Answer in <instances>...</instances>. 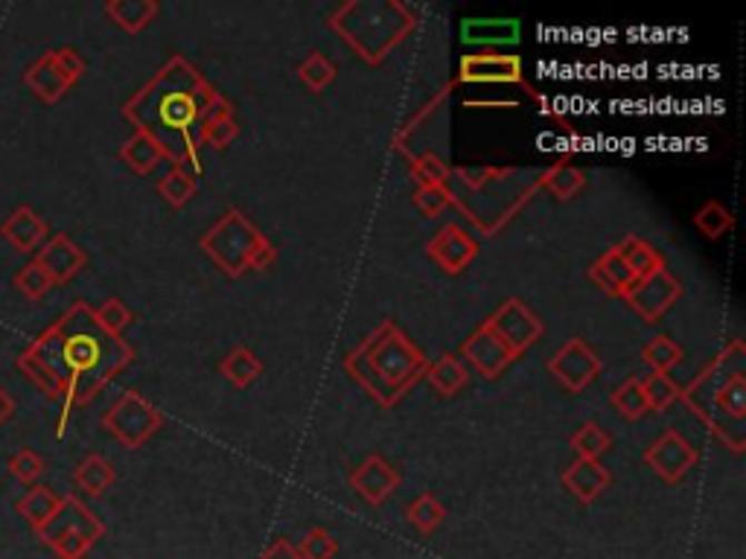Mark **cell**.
<instances>
[{"instance_id":"cell-46","label":"cell","mask_w":746,"mask_h":559,"mask_svg":"<svg viewBox=\"0 0 746 559\" xmlns=\"http://www.w3.org/2000/svg\"><path fill=\"white\" fill-rule=\"evenodd\" d=\"M278 260V251H275V246H271L269 239H262L260 246L255 248V251H251V260H248V269H255V271H262V269H269L271 262Z\"/></svg>"},{"instance_id":"cell-29","label":"cell","mask_w":746,"mask_h":559,"mask_svg":"<svg viewBox=\"0 0 746 559\" xmlns=\"http://www.w3.org/2000/svg\"><path fill=\"white\" fill-rule=\"evenodd\" d=\"M196 190H199V187H196V176H192L185 163H176V167L158 181V192L170 201L172 208H185L187 201L196 196Z\"/></svg>"},{"instance_id":"cell-12","label":"cell","mask_w":746,"mask_h":559,"mask_svg":"<svg viewBox=\"0 0 746 559\" xmlns=\"http://www.w3.org/2000/svg\"><path fill=\"white\" fill-rule=\"evenodd\" d=\"M461 82L481 84H519L523 82V59L514 53H469L461 59Z\"/></svg>"},{"instance_id":"cell-39","label":"cell","mask_w":746,"mask_h":559,"mask_svg":"<svg viewBox=\"0 0 746 559\" xmlns=\"http://www.w3.org/2000/svg\"><path fill=\"white\" fill-rule=\"evenodd\" d=\"M44 472L47 463L36 449H27V446H23V449H18V452L9 458V476L18 478L21 483H30L32 487Z\"/></svg>"},{"instance_id":"cell-4","label":"cell","mask_w":746,"mask_h":559,"mask_svg":"<svg viewBox=\"0 0 746 559\" xmlns=\"http://www.w3.org/2000/svg\"><path fill=\"white\" fill-rule=\"evenodd\" d=\"M332 27L345 36L347 41H354V50L359 56H365L368 62L379 64L385 56L391 53V47L411 30L415 18L408 16V9L394 3L391 16L385 18L382 27H368V18H365L362 3H345V7L330 18Z\"/></svg>"},{"instance_id":"cell-48","label":"cell","mask_w":746,"mask_h":559,"mask_svg":"<svg viewBox=\"0 0 746 559\" xmlns=\"http://www.w3.org/2000/svg\"><path fill=\"white\" fill-rule=\"evenodd\" d=\"M12 415H16V402H12V397L0 388V426L7 420H12Z\"/></svg>"},{"instance_id":"cell-20","label":"cell","mask_w":746,"mask_h":559,"mask_svg":"<svg viewBox=\"0 0 746 559\" xmlns=\"http://www.w3.org/2000/svg\"><path fill=\"white\" fill-rule=\"evenodd\" d=\"M609 483H613V476L600 467L598 460L577 458V463H571V467L563 472V487H566L580 505H593L595 498L607 490Z\"/></svg>"},{"instance_id":"cell-45","label":"cell","mask_w":746,"mask_h":559,"mask_svg":"<svg viewBox=\"0 0 746 559\" xmlns=\"http://www.w3.org/2000/svg\"><path fill=\"white\" fill-rule=\"evenodd\" d=\"M53 59L56 64H59V70H62L64 77H68L73 84H77L79 79H82V73H86V59H82L73 47H59V50H53Z\"/></svg>"},{"instance_id":"cell-1","label":"cell","mask_w":746,"mask_h":559,"mask_svg":"<svg viewBox=\"0 0 746 559\" xmlns=\"http://www.w3.org/2000/svg\"><path fill=\"white\" fill-rule=\"evenodd\" d=\"M135 350L120 336L102 330L93 309L77 300L18 356V370L47 399L62 402L56 437H64L73 408L88 406L123 368H129Z\"/></svg>"},{"instance_id":"cell-35","label":"cell","mask_w":746,"mask_h":559,"mask_svg":"<svg viewBox=\"0 0 746 559\" xmlns=\"http://www.w3.org/2000/svg\"><path fill=\"white\" fill-rule=\"evenodd\" d=\"M613 406H616L627 420H639V417H645L650 408H647L641 379H627L621 388H616V391H613Z\"/></svg>"},{"instance_id":"cell-18","label":"cell","mask_w":746,"mask_h":559,"mask_svg":"<svg viewBox=\"0 0 746 559\" xmlns=\"http://www.w3.org/2000/svg\"><path fill=\"white\" fill-rule=\"evenodd\" d=\"M523 27L516 18H467L461 23V41L467 47H510L519 41Z\"/></svg>"},{"instance_id":"cell-44","label":"cell","mask_w":746,"mask_h":559,"mask_svg":"<svg viewBox=\"0 0 746 559\" xmlns=\"http://www.w3.org/2000/svg\"><path fill=\"white\" fill-rule=\"evenodd\" d=\"M237 134H239L237 120L228 114V117H219V120H213V123L205 129V134H201V143L213 146V149H225V146L237 140Z\"/></svg>"},{"instance_id":"cell-13","label":"cell","mask_w":746,"mask_h":559,"mask_svg":"<svg viewBox=\"0 0 746 559\" xmlns=\"http://www.w3.org/2000/svg\"><path fill=\"white\" fill-rule=\"evenodd\" d=\"M39 266L47 271L50 277V283L53 286H64L70 283L79 271L86 269V251L68 237V233H50L47 237L44 246L39 248Z\"/></svg>"},{"instance_id":"cell-3","label":"cell","mask_w":746,"mask_h":559,"mask_svg":"<svg viewBox=\"0 0 746 559\" xmlns=\"http://www.w3.org/2000/svg\"><path fill=\"white\" fill-rule=\"evenodd\" d=\"M426 368L429 365L424 352L408 345V338L394 323H382L377 336H370L354 356H347V370L382 406H394L426 373Z\"/></svg>"},{"instance_id":"cell-8","label":"cell","mask_w":746,"mask_h":559,"mask_svg":"<svg viewBox=\"0 0 746 559\" xmlns=\"http://www.w3.org/2000/svg\"><path fill=\"white\" fill-rule=\"evenodd\" d=\"M487 327L508 345V350L514 356H523L543 336V321L519 298L505 300L490 321H487Z\"/></svg>"},{"instance_id":"cell-19","label":"cell","mask_w":746,"mask_h":559,"mask_svg":"<svg viewBox=\"0 0 746 559\" xmlns=\"http://www.w3.org/2000/svg\"><path fill=\"white\" fill-rule=\"evenodd\" d=\"M23 84H27V88H30V91L36 93L41 102H47V106L59 102L64 93L73 88V82H70L62 70H59V64H56L53 50L41 53L39 59L30 64V68L23 70Z\"/></svg>"},{"instance_id":"cell-32","label":"cell","mask_w":746,"mask_h":559,"mask_svg":"<svg viewBox=\"0 0 746 559\" xmlns=\"http://www.w3.org/2000/svg\"><path fill=\"white\" fill-rule=\"evenodd\" d=\"M694 224L700 228V233H706L708 239H720L724 233H729L732 224H735V216L726 210V204L720 201H708L703 204V210L694 213Z\"/></svg>"},{"instance_id":"cell-7","label":"cell","mask_w":746,"mask_h":559,"mask_svg":"<svg viewBox=\"0 0 746 559\" xmlns=\"http://www.w3.org/2000/svg\"><path fill=\"white\" fill-rule=\"evenodd\" d=\"M163 417L138 391H126L102 417V429L126 449H138L161 429Z\"/></svg>"},{"instance_id":"cell-41","label":"cell","mask_w":746,"mask_h":559,"mask_svg":"<svg viewBox=\"0 0 746 559\" xmlns=\"http://www.w3.org/2000/svg\"><path fill=\"white\" fill-rule=\"evenodd\" d=\"M332 79H336V64H332L327 56L312 53L307 62L300 64V82L307 84L312 93L324 91V88H327Z\"/></svg>"},{"instance_id":"cell-23","label":"cell","mask_w":746,"mask_h":559,"mask_svg":"<svg viewBox=\"0 0 746 559\" xmlns=\"http://www.w3.org/2000/svg\"><path fill=\"white\" fill-rule=\"evenodd\" d=\"M117 481V472L111 467V460L102 458V455H88V458L79 460V467L73 469V483L77 490H82L86 496H102L106 490H111Z\"/></svg>"},{"instance_id":"cell-14","label":"cell","mask_w":746,"mask_h":559,"mask_svg":"<svg viewBox=\"0 0 746 559\" xmlns=\"http://www.w3.org/2000/svg\"><path fill=\"white\" fill-rule=\"evenodd\" d=\"M429 257L438 262L440 269L449 271V274H458L469 266V262L478 257V246L476 239L469 237L467 230L461 224H447V228H440L431 242L426 246Z\"/></svg>"},{"instance_id":"cell-37","label":"cell","mask_w":746,"mask_h":559,"mask_svg":"<svg viewBox=\"0 0 746 559\" xmlns=\"http://www.w3.org/2000/svg\"><path fill=\"white\" fill-rule=\"evenodd\" d=\"M295 551L300 559H332L339 553V539L332 537L327 528H312L307 537L300 539Z\"/></svg>"},{"instance_id":"cell-28","label":"cell","mask_w":746,"mask_h":559,"mask_svg":"<svg viewBox=\"0 0 746 559\" xmlns=\"http://www.w3.org/2000/svg\"><path fill=\"white\" fill-rule=\"evenodd\" d=\"M219 368H222L225 379H228L233 388H248V385L255 382L257 376L262 373V361L257 359L248 347H233V350L225 356Z\"/></svg>"},{"instance_id":"cell-47","label":"cell","mask_w":746,"mask_h":559,"mask_svg":"<svg viewBox=\"0 0 746 559\" xmlns=\"http://www.w3.org/2000/svg\"><path fill=\"white\" fill-rule=\"evenodd\" d=\"M260 559H300V557H298V551H295L292 542L278 539V542H271L269 548H266V553H262Z\"/></svg>"},{"instance_id":"cell-15","label":"cell","mask_w":746,"mask_h":559,"mask_svg":"<svg viewBox=\"0 0 746 559\" xmlns=\"http://www.w3.org/2000/svg\"><path fill=\"white\" fill-rule=\"evenodd\" d=\"M350 487H354L368 505H382L385 498L400 487V472H397L382 455H370L362 467H356L354 472H350Z\"/></svg>"},{"instance_id":"cell-31","label":"cell","mask_w":746,"mask_h":559,"mask_svg":"<svg viewBox=\"0 0 746 559\" xmlns=\"http://www.w3.org/2000/svg\"><path fill=\"white\" fill-rule=\"evenodd\" d=\"M641 359H645V365L654 370V373H668V370L683 359V347H679L674 338L659 336L645 347Z\"/></svg>"},{"instance_id":"cell-24","label":"cell","mask_w":746,"mask_h":559,"mask_svg":"<svg viewBox=\"0 0 746 559\" xmlns=\"http://www.w3.org/2000/svg\"><path fill=\"white\" fill-rule=\"evenodd\" d=\"M106 16L126 32L147 30L152 18L158 16V3L155 0H108Z\"/></svg>"},{"instance_id":"cell-40","label":"cell","mask_w":746,"mask_h":559,"mask_svg":"<svg viewBox=\"0 0 746 559\" xmlns=\"http://www.w3.org/2000/svg\"><path fill=\"white\" fill-rule=\"evenodd\" d=\"M16 289L21 291L27 300H41L47 291L53 289V283H50L47 271L39 266V260H30L27 266H23V269H18Z\"/></svg>"},{"instance_id":"cell-5","label":"cell","mask_w":746,"mask_h":559,"mask_svg":"<svg viewBox=\"0 0 746 559\" xmlns=\"http://www.w3.org/2000/svg\"><path fill=\"white\" fill-rule=\"evenodd\" d=\"M41 542L59 559H82L106 537V525L82 505L79 496H62L56 516L39 530Z\"/></svg>"},{"instance_id":"cell-27","label":"cell","mask_w":746,"mask_h":559,"mask_svg":"<svg viewBox=\"0 0 746 559\" xmlns=\"http://www.w3.org/2000/svg\"><path fill=\"white\" fill-rule=\"evenodd\" d=\"M426 376H429L431 388L438 393H444V397H455L469 379L467 365H464L461 359H455V356H444V359H438L435 365H429V368H426Z\"/></svg>"},{"instance_id":"cell-22","label":"cell","mask_w":746,"mask_h":559,"mask_svg":"<svg viewBox=\"0 0 746 559\" xmlns=\"http://www.w3.org/2000/svg\"><path fill=\"white\" fill-rule=\"evenodd\" d=\"M59 505H62V496H59L53 487H47V483H32V490H27L21 498H18L16 510L21 513V519L39 533L47 521L53 519Z\"/></svg>"},{"instance_id":"cell-26","label":"cell","mask_w":746,"mask_h":559,"mask_svg":"<svg viewBox=\"0 0 746 559\" xmlns=\"http://www.w3.org/2000/svg\"><path fill=\"white\" fill-rule=\"evenodd\" d=\"M616 251L621 253L624 262L630 266V271L636 274V280H641V277L665 269V262H662L659 251H656L654 246H647L645 239H639V237L621 239V242L616 246Z\"/></svg>"},{"instance_id":"cell-16","label":"cell","mask_w":746,"mask_h":559,"mask_svg":"<svg viewBox=\"0 0 746 559\" xmlns=\"http://www.w3.org/2000/svg\"><path fill=\"white\" fill-rule=\"evenodd\" d=\"M464 356H467L473 365H476L478 370H481V376H487V379H496V376L501 373V370L508 368L510 361L516 359L514 352L508 350V345L501 341L496 332L490 330V327H478L473 336L467 338V345H464Z\"/></svg>"},{"instance_id":"cell-42","label":"cell","mask_w":746,"mask_h":559,"mask_svg":"<svg viewBox=\"0 0 746 559\" xmlns=\"http://www.w3.org/2000/svg\"><path fill=\"white\" fill-rule=\"evenodd\" d=\"M411 176L420 181V187H447L449 181V167L440 161L438 154H420L415 163H411Z\"/></svg>"},{"instance_id":"cell-17","label":"cell","mask_w":746,"mask_h":559,"mask_svg":"<svg viewBox=\"0 0 746 559\" xmlns=\"http://www.w3.org/2000/svg\"><path fill=\"white\" fill-rule=\"evenodd\" d=\"M0 233H3V239H7L16 251L32 253L44 246L47 237H50V228H47L44 219H41L30 204H18V208L3 219Z\"/></svg>"},{"instance_id":"cell-36","label":"cell","mask_w":746,"mask_h":559,"mask_svg":"<svg viewBox=\"0 0 746 559\" xmlns=\"http://www.w3.org/2000/svg\"><path fill=\"white\" fill-rule=\"evenodd\" d=\"M641 388H645L647 408H650V411H665V408L674 406L679 397V388L670 382L668 373H650L647 379H641Z\"/></svg>"},{"instance_id":"cell-25","label":"cell","mask_w":746,"mask_h":559,"mask_svg":"<svg viewBox=\"0 0 746 559\" xmlns=\"http://www.w3.org/2000/svg\"><path fill=\"white\" fill-rule=\"evenodd\" d=\"M163 158H167V154H163L161 146L155 143L149 134H143V131H135V134L120 146V161H123L131 172H138V176H149Z\"/></svg>"},{"instance_id":"cell-9","label":"cell","mask_w":746,"mask_h":559,"mask_svg":"<svg viewBox=\"0 0 746 559\" xmlns=\"http://www.w3.org/2000/svg\"><path fill=\"white\" fill-rule=\"evenodd\" d=\"M548 370L555 373L557 382H563L571 393L584 391L586 385L595 382V376L600 373V359L593 352V347L580 341V338H569L560 350L548 359Z\"/></svg>"},{"instance_id":"cell-11","label":"cell","mask_w":746,"mask_h":559,"mask_svg":"<svg viewBox=\"0 0 746 559\" xmlns=\"http://www.w3.org/2000/svg\"><path fill=\"white\" fill-rule=\"evenodd\" d=\"M683 295L679 283L665 269L654 271V274L641 277L630 286V291L624 295V300L630 303L636 312L645 318V321H656L662 315L668 312L670 303H677V298Z\"/></svg>"},{"instance_id":"cell-38","label":"cell","mask_w":746,"mask_h":559,"mask_svg":"<svg viewBox=\"0 0 746 559\" xmlns=\"http://www.w3.org/2000/svg\"><path fill=\"white\" fill-rule=\"evenodd\" d=\"M93 318H97V323H100L108 336H120V332L129 327L135 315H131V309L126 307L120 298H108L102 300L100 307L93 309Z\"/></svg>"},{"instance_id":"cell-43","label":"cell","mask_w":746,"mask_h":559,"mask_svg":"<svg viewBox=\"0 0 746 559\" xmlns=\"http://www.w3.org/2000/svg\"><path fill=\"white\" fill-rule=\"evenodd\" d=\"M452 192H449V187H420V190L415 192V204L420 210H424V216H440L444 210L452 204Z\"/></svg>"},{"instance_id":"cell-6","label":"cell","mask_w":746,"mask_h":559,"mask_svg":"<svg viewBox=\"0 0 746 559\" xmlns=\"http://www.w3.org/2000/svg\"><path fill=\"white\" fill-rule=\"evenodd\" d=\"M262 233L248 222L239 210H228V213L213 224V228L201 237V248L210 253V260L225 269L228 274H242L248 269L251 251L262 242Z\"/></svg>"},{"instance_id":"cell-33","label":"cell","mask_w":746,"mask_h":559,"mask_svg":"<svg viewBox=\"0 0 746 559\" xmlns=\"http://www.w3.org/2000/svg\"><path fill=\"white\" fill-rule=\"evenodd\" d=\"M609 446H613V437L600 426H595V422H586L584 429H577V435L571 437V449L577 452V458L584 460H598Z\"/></svg>"},{"instance_id":"cell-2","label":"cell","mask_w":746,"mask_h":559,"mask_svg":"<svg viewBox=\"0 0 746 559\" xmlns=\"http://www.w3.org/2000/svg\"><path fill=\"white\" fill-rule=\"evenodd\" d=\"M231 114V106L201 82L192 64L172 56L161 73L123 106V117L161 146L172 163H190L199 176L201 134L213 120Z\"/></svg>"},{"instance_id":"cell-34","label":"cell","mask_w":746,"mask_h":559,"mask_svg":"<svg viewBox=\"0 0 746 559\" xmlns=\"http://www.w3.org/2000/svg\"><path fill=\"white\" fill-rule=\"evenodd\" d=\"M543 184L555 192L557 199H571L575 192H580L586 187V178L580 169L569 167V163H557L555 169H548L543 176Z\"/></svg>"},{"instance_id":"cell-30","label":"cell","mask_w":746,"mask_h":559,"mask_svg":"<svg viewBox=\"0 0 746 559\" xmlns=\"http://www.w3.org/2000/svg\"><path fill=\"white\" fill-rule=\"evenodd\" d=\"M444 519H447V510H444V505H440L435 496H429V492L415 498L411 507H408V521H411L417 533H424V537H431V533L444 525Z\"/></svg>"},{"instance_id":"cell-10","label":"cell","mask_w":746,"mask_h":559,"mask_svg":"<svg viewBox=\"0 0 746 559\" xmlns=\"http://www.w3.org/2000/svg\"><path fill=\"white\" fill-rule=\"evenodd\" d=\"M645 460L647 467L654 469L662 481L677 483L683 481V478L688 476V469L697 463V449H694L679 431L668 429L654 446H650V449H647Z\"/></svg>"},{"instance_id":"cell-21","label":"cell","mask_w":746,"mask_h":559,"mask_svg":"<svg viewBox=\"0 0 746 559\" xmlns=\"http://www.w3.org/2000/svg\"><path fill=\"white\" fill-rule=\"evenodd\" d=\"M589 277H593L598 289H604L607 295H616V298H624L630 291V286L636 283V274H633L630 266L624 262V257L616 248H609L604 257L593 262Z\"/></svg>"}]
</instances>
